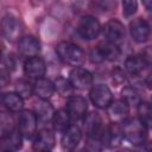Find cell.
I'll return each mask as SVG.
<instances>
[{
    "label": "cell",
    "instance_id": "cell-1",
    "mask_svg": "<svg viewBox=\"0 0 152 152\" xmlns=\"http://www.w3.org/2000/svg\"><path fill=\"white\" fill-rule=\"evenodd\" d=\"M56 52L58 57L66 64L72 66H80L86 61L84 51L76 44L70 42H61L56 46Z\"/></svg>",
    "mask_w": 152,
    "mask_h": 152
},
{
    "label": "cell",
    "instance_id": "cell-2",
    "mask_svg": "<svg viewBox=\"0 0 152 152\" xmlns=\"http://www.w3.org/2000/svg\"><path fill=\"white\" fill-rule=\"evenodd\" d=\"M122 134L126 140H128L134 146H138L146 141L147 137V129L146 127L139 121L137 118H129L126 119L124 122H121Z\"/></svg>",
    "mask_w": 152,
    "mask_h": 152
},
{
    "label": "cell",
    "instance_id": "cell-3",
    "mask_svg": "<svg viewBox=\"0 0 152 152\" xmlns=\"http://www.w3.org/2000/svg\"><path fill=\"white\" fill-rule=\"evenodd\" d=\"M37 116L32 110H21L18 119V131L23 138L31 140L37 134Z\"/></svg>",
    "mask_w": 152,
    "mask_h": 152
},
{
    "label": "cell",
    "instance_id": "cell-4",
    "mask_svg": "<svg viewBox=\"0 0 152 152\" xmlns=\"http://www.w3.org/2000/svg\"><path fill=\"white\" fill-rule=\"evenodd\" d=\"M121 55V51L118 45L112 44L109 42L100 43L90 53V58L93 62H102V61H116Z\"/></svg>",
    "mask_w": 152,
    "mask_h": 152
},
{
    "label": "cell",
    "instance_id": "cell-5",
    "mask_svg": "<svg viewBox=\"0 0 152 152\" xmlns=\"http://www.w3.org/2000/svg\"><path fill=\"white\" fill-rule=\"evenodd\" d=\"M99 139H100L102 146H106V147H109V148L118 147L121 144L122 139H124L121 125L112 122L110 125L103 127Z\"/></svg>",
    "mask_w": 152,
    "mask_h": 152
},
{
    "label": "cell",
    "instance_id": "cell-6",
    "mask_svg": "<svg viewBox=\"0 0 152 152\" xmlns=\"http://www.w3.org/2000/svg\"><path fill=\"white\" fill-rule=\"evenodd\" d=\"M100 31H101V25L97 21V19H95L94 17L83 15L78 20L77 32L83 39H87V40L95 39L99 36Z\"/></svg>",
    "mask_w": 152,
    "mask_h": 152
},
{
    "label": "cell",
    "instance_id": "cell-7",
    "mask_svg": "<svg viewBox=\"0 0 152 152\" xmlns=\"http://www.w3.org/2000/svg\"><path fill=\"white\" fill-rule=\"evenodd\" d=\"M69 82L75 89L87 90L90 89L93 86V75L89 70L81 66H76L69 74Z\"/></svg>",
    "mask_w": 152,
    "mask_h": 152
},
{
    "label": "cell",
    "instance_id": "cell-8",
    "mask_svg": "<svg viewBox=\"0 0 152 152\" xmlns=\"http://www.w3.org/2000/svg\"><path fill=\"white\" fill-rule=\"evenodd\" d=\"M88 110V103L87 100L78 95H71L69 96L66 101V113L71 120H81L84 119Z\"/></svg>",
    "mask_w": 152,
    "mask_h": 152
},
{
    "label": "cell",
    "instance_id": "cell-9",
    "mask_svg": "<svg viewBox=\"0 0 152 152\" xmlns=\"http://www.w3.org/2000/svg\"><path fill=\"white\" fill-rule=\"evenodd\" d=\"M90 100L91 102L97 107V108H107L110 102L113 101V95L110 89L104 86V84H96L90 88V93H89Z\"/></svg>",
    "mask_w": 152,
    "mask_h": 152
},
{
    "label": "cell",
    "instance_id": "cell-10",
    "mask_svg": "<svg viewBox=\"0 0 152 152\" xmlns=\"http://www.w3.org/2000/svg\"><path fill=\"white\" fill-rule=\"evenodd\" d=\"M1 31H2V34L6 37V39L11 42L15 40L21 34V31H23L20 20L15 15L7 13L1 19Z\"/></svg>",
    "mask_w": 152,
    "mask_h": 152
},
{
    "label": "cell",
    "instance_id": "cell-11",
    "mask_svg": "<svg viewBox=\"0 0 152 152\" xmlns=\"http://www.w3.org/2000/svg\"><path fill=\"white\" fill-rule=\"evenodd\" d=\"M103 36L106 37V42L112 44H120L125 38V26L121 21L116 19H110L103 26Z\"/></svg>",
    "mask_w": 152,
    "mask_h": 152
},
{
    "label": "cell",
    "instance_id": "cell-12",
    "mask_svg": "<svg viewBox=\"0 0 152 152\" xmlns=\"http://www.w3.org/2000/svg\"><path fill=\"white\" fill-rule=\"evenodd\" d=\"M129 32H131V36H132L133 40L135 43L141 44V43H145V42L148 40L151 28H150L148 23L145 19L137 18L133 21H131V24H129Z\"/></svg>",
    "mask_w": 152,
    "mask_h": 152
},
{
    "label": "cell",
    "instance_id": "cell-13",
    "mask_svg": "<svg viewBox=\"0 0 152 152\" xmlns=\"http://www.w3.org/2000/svg\"><path fill=\"white\" fill-rule=\"evenodd\" d=\"M150 65V57L142 55H132L125 62L126 71L132 76L141 75Z\"/></svg>",
    "mask_w": 152,
    "mask_h": 152
},
{
    "label": "cell",
    "instance_id": "cell-14",
    "mask_svg": "<svg viewBox=\"0 0 152 152\" xmlns=\"http://www.w3.org/2000/svg\"><path fill=\"white\" fill-rule=\"evenodd\" d=\"M83 128L88 138H99L103 129V124L100 114L96 112L87 114L83 120Z\"/></svg>",
    "mask_w": 152,
    "mask_h": 152
},
{
    "label": "cell",
    "instance_id": "cell-15",
    "mask_svg": "<svg viewBox=\"0 0 152 152\" xmlns=\"http://www.w3.org/2000/svg\"><path fill=\"white\" fill-rule=\"evenodd\" d=\"M55 134L50 129H42L33 140V150L36 152H50L55 146Z\"/></svg>",
    "mask_w": 152,
    "mask_h": 152
},
{
    "label": "cell",
    "instance_id": "cell-16",
    "mask_svg": "<svg viewBox=\"0 0 152 152\" xmlns=\"http://www.w3.org/2000/svg\"><path fill=\"white\" fill-rule=\"evenodd\" d=\"M45 69L46 68L44 61L38 56L30 57L24 63V72L28 78H33V80L42 78L45 74Z\"/></svg>",
    "mask_w": 152,
    "mask_h": 152
},
{
    "label": "cell",
    "instance_id": "cell-17",
    "mask_svg": "<svg viewBox=\"0 0 152 152\" xmlns=\"http://www.w3.org/2000/svg\"><path fill=\"white\" fill-rule=\"evenodd\" d=\"M107 112L112 122L121 124L127 119L129 113V107L122 100H114L107 107Z\"/></svg>",
    "mask_w": 152,
    "mask_h": 152
},
{
    "label": "cell",
    "instance_id": "cell-18",
    "mask_svg": "<svg viewBox=\"0 0 152 152\" xmlns=\"http://www.w3.org/2000/svg\"><path fill=\"white\" fill-rule=\"evenodd\" d=\"M18 50L23 56L27 58L36 57L40 51V43L34 36H25L20 38L18 43Z\"/></svg>",
    "mask_w": 152,
    "mask_h": 152
},
{
    "label": "cell",
    "instance_id": "cell-19",
    "mask_svg": "<svg viewBox=\"0 0 152 152\" xmlns=\"http://www.w3.org/2000/svg\"><path fill=\"white\" fill-rule=\"evenodd\" d=\"M63 137H62V147L65 151H74L76 150L78 142L81 141L82 138V132L80 129V127L75 126V125H70L68 127V129L65 132H63Z\"/></svg>",
    "mask_w": 152,
    "mask_h": 152
},
{
    "label": "cell",
    "instance_id": "cell-20",
    "mask_svg": "<svg viewBox=\"0 0 152 152\" xmlns=\"http://www.w3.org/2000/svg\"><path fill=\"white\" fill-rule=\"evenodd\" d=\"M23 146V137L19 131L14 129L12 133L0 139V152H17Z\"/></svg>",
    "mask_w": 152,
    "mask_h": 152
},
{
    "label": "cell",
    "instance_id": "cell-21",
    "mask_svg": "<svg viewBox=\"0 0 152 152\" xmlns=\"http://www.w3.org/2000/svg\"><path fill=\"white\" fill-rule=\"evenodd\" d=\"M33 93L40 100L48 101L55 93L53 83L50 80L44 78V77H42L39 80H36V82L33 83Z\"/></svg>",
    "mask_w": 152,
    "mask_h": 152
},
{
    "label": "cell",
    "instance_id": "cell-22",
    "mask_svg": "<svg viewBox=\"0 0 152 152\" xmlns=\"http://www.w3.org/2000/svg\"><path fill=\"white\" fill-rule=\"evenodd\" d=\"M51 122H52V126H53L55 131H57V132H65L68 129V127L70 126V118H69L66 110L58 109V110H56L53 113Z\"/></svg>",
    "mask_w": 152,
    "mask_h": 152
},
{
    "label": "cell",
    "instance_id": "cell-23",
    "mask_svg": "<svg viewBox=\"0 0 152 152\" xmlns=\"http://www.w3.org/2000/svg\"><path fill=\"white\" fill-rule=\"evenodd\" d=\"M2 103L11 112H20L24 107V100L17 93H6L2 95Z\"/></svg>",
    "mask_w": 152,
    "mask_h": 152
},
{
    "label": "cell",
    "instance_id": "cell-24",
    "mask_svg": "<svg viewBox=\"0 0 152 152\" xmlns=\"http://www.w3.org/2000/svg\"><path fill=\"white\" fill-rule=\"evenodd\" d=\"M53 108L52 106L48 102V101H40L39 103H37L36 106V110H34V114L37 116V121H40L43 124L48 122V121H51L52 119V115H53Z\"/></svg>",
    "mask_w": 152,
    "mask_h": 152
},
{
    "label": "cell",
    "instance_id": "cell-25",
    "mask_svg": "<svg viewBox=\"0 0 152 152\" xmlns=\"http://www.w3.org/2000/svg\"><path fill=\"white\" fill-rule=\"evenodd\" d=\"M14 129V120L12 115L6 112H0V139L5 138Z\"/></svg>",
    "mask_w": 152,
    "mask_h": 152
},
{
    "label": "cell",
    "instance_id": "cell-26",
    "mask_svg": "<svg viewBox=\"0 0 152 152\" xmlns=\"http://www.w3.org/2000/svg\"><path fill=\"white\" fill-rule=\"evenodd\" d=\"M138 114H139V121L148 131L151 127V122H152V112H151L150 103L146 101H141L138 104Z\"/></svg>",
    "mask_w": 152,
    "mask_h": 152
},
{
    "label": "cell",
    "instance_id": "cell-27",
    "mask_svg": "<svg viewBox=\"0 0 152 152\" xmlns=\"http://www.w3.org/2000/svg\"><path fill=\"white\" fill-rule=\"evenodd\" d=\"M121 100L127 103V106H134L138 107V104L141 102V97L139 93L133 87H125L121 90Z\"/></svg>",
    "mask_w": 152,
    "mask_h": 152
},
{
    "label": "cell",
    "instance_id": "cell-28",
    "mask_svg": "<svg viewBox=\"0 0 152 152\" xmlns=\"http://www.w3.org/2000/svg\"><path fill=\"white\" fill-rule=\"evenodd\" d=\"M53 87H55V91H57L61 96H71V93L74 89L71 87L69 80H66L64 77H58L53 82Z\"/></svg>",
    "mask_w": 152,
    "mask_h": 152
},
{
    "label": "cell",
    "instance_id": "cell-29",
    "mask_svg": "<svg viewBox=\"0 0 152 152\" xmlns=\"http://www.w3.org/2000/svg\"><path fill=\"white\" fill-rule=\"evenodd\" d=\"M15 90L17 94L24 100V99H28L32 94H33V84H31L28 81L26 80H20L17 82L15 86Z\"/></svg>",
    "mask_w": 152,
    "mask_h": 152
},
{
    "label": "cell",
    "instance_id": "cell-30",
    "mask_svg": "<svg viewBox=\"0 0 152 152\" xmlns=\"http://www.w3.org/2000/svg\"><path fill=\"white\" fill-rule=\"evenodd\" d=\"M138 10V2L134 0H125L122 1V14L126 18H131L133 14H135Z\"/></svg>",
    "mask_w": 152,
    "mask_h": 152
},
{
    "label": "cell",
    "instance_id": "cell-31",
    "mask_svg": "<svg viewBox=\"0 0 152 152\" xmlns=\"http://www.w3.org/2000/svg\"><path fill=\"white\" fill-rule=\"evenodd\" d=\"M102 144L99 138H88L86 145V152H101Z\"/></svg>",
    "mask_w": 152,
    "mask_h": 152
},
{
    "label": "cell",
    "instance_id": "cell-32",
    "mask_svg": "<svg viewBox=\"0 0 152 152\" xmlns=\"http://www.w3.org/2000/svg\"><path fill=\"white\" fill-rule=\"evenodd\" d=\"M112 80L116 84H122L126 81V72L120 66H114L112 70Z\"/></svg>",
    "mask_w": 152,
    "mask_h": 152
},
{
    "label": "cell",
    "instance_id": "cell-33",
    "mask_svg": "<svg viewBox=\"0 0 152 152\" xmlns=\"http://www.w3.org/2000/svg\"><path fill=\"white\" fill-rule=\"evenodd\" d=\"M10 83V70L5 66L0 68V89L5 88Z\"/></svg>",
    "mask_w": 152,
    "mask_h": 152
},
{
    "label": "cell",
    "instance_id": "cell-34",
    "mask_svg": "<svg viewBox=\"0 0 152 152\" xmlns=\"http://www.w3.org/2000/svg\"><path fill=\"white\" fill-rule=\"evenodd\" d=\"M96 6H99L102 11H110L113 7H115L116 2L115 1H97L95 2Z\"/></svg>",
    "mask_w": 152,
    "mask_h": 152
},
{
    "label": "cell",
    "instance_id": "cell-35",
    "mask_svg": "<svg viewBox=\"0 0 152 152\" xmlns=\"http://www.w3.org/2000/svg\"><path fill=\"white\" fill-rule=\"evenodd\" d=\"M135 152H151V145H150V142L148 141H145V142L138 145Z\"/></svg>",
    "mask_w": 152,
    "mask_h": 152
},
{
    "label": "cell",
    "instance_id": "cell-36",
    "mask_svg": "<svg viewBox=\"0 0 152 152\" xmlns=\"http://www.w3.org/2000/svg\"><path fill=\"white\" fill-rule=\"evenodd\" d=\"M144 5L146 6V8L150 11L151 10V5H152V1L151 0H148V1H144Z\"/></svg>",
    "mask_w": 152,
    "mask_h": 152
},
{
    "label": "cell",
    "instance_id": "cell-37",
    "mask_svg": "<svg viewBox=\"0 0 152 152\" xmlns=\"http://www.w3.org/2000/svg\"><path fill=\"white\" fill-rule=\"evenodd\" d=\"M72 152H84V151L83 150H74Z\"/></svg>",
    "mask_w": 152,
    "mask_h": 152
},
{
    "label": "cell",
    "instance_id": "cell-38",
    "mask_svg": "<svg viewBox=\"0 0 152 152\" xmlns=\"http://www.w3.org/2000/svg\"><path fill=\"white\" fill-rule=\"evenodd\" d=\"M119 152H132V151H129V150H121V151H119Z\"/></svg>",
    "mask_w": 152,
    "mask_h": 152
},
{
    "label": "cell",
    "instance_id": "cell-39",
    "mask_svg": "<svg viewBox=\"0 0 152 152\" xmlns=\"http://www.w3.org/2000/svg\"><path fill=\"white\" fill-rule=\"evenodd\" d=\"M1 56H2V51H1V48H0V59H1Z\"/></svg>",
    "mask_w": 152,
    "mask_h": 152
},
{
    "label": "cell",
    "instance_id": "cell-40",
    "mask_svg": "<svg viewBox=\"0 0 152 152\" xmlns=\"http://www.w3.org/2000/svg\"><path fill=\"white\" fill-rule=\"evenodd\" d=\"M0 102H2V95L0 94Z\"/></svg>",
    "mask_w": 152,
    "mask_h": 152
}]
</instances>
